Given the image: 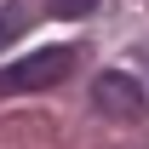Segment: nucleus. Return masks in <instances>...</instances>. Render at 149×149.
Masks as SVG:
<instances>
[{
	"label": "nucleus",
	"mask_w": 149,
	"mask_h": 149,
	"mask_svg": "<svg viewBox=\"0 0 149 149\" xmlns=\"http://www.w3.org/2000/svg\"><path fill=\"white\" fill-rule=\"evenodd\" d=\"M92 103H97V115H109V120H120V126H132V120H143V109H149V92L132 80V74H120V69H103L92 80Z\"/></svg>",
	"instance_id": "nucleus-2"
},
{
	"label": "nucleus",
	"mask_w": 149,
	"mask_h": 149,
	"mask_svg": "<svg viewBox=\"0 0 149 149\" xmlns=\"http://www.w3.org/2000/svg\"><path fill=\"white\" fill-rule=\"evenodd\" d=\"M57 17H86V12H97V0H52Z\"/></svg>",
	"instance_id": "nucleus-4"
},
{
	"label": "nucleus",
	"mask_w": 149,
	"mask_h": 149,
	"mask_svg": "<svg viewBox=\"0 0 149 149\" xmlns=\"http://www.w3.org/2000/svg\"><path fill=\"white\" fill-rule=\"evenodd\" d=\"M69 69H74V46L29 52V57H17V63L0 69V97H12V92H46V86H57Z\"/></svg>",
	"instance_id": "nucleus-1"
},
{
	"label": "nucleus",
	"mask_w": 149,
	"mask_h": 149,
	"mask_svg": "<svg viewBox=\"0 0 149 149\" xmlns=\"http://www.w3.org/2000/svg\"><path fill=\"white\" fill-rule=\"evenodd\" d=\"M23 29H29V12H23V6H0V52H6Z\"/></svg>",
	"instance_id": "nucleus-3"
}]
</instances>
